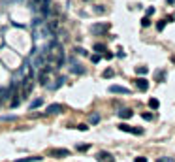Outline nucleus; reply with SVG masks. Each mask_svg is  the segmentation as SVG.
<instances>
[{
	"label": "nucleus",
	"mask_w": 175,
	"mask_h": 162,
	"mask_svg": "<svg viewBox=\"0 0 175 162\" xmlns=\"http://www.w3.org/2000/svg\"><path fill=\"white\" fill-rule=\"evenodd\" d=\"M136 74H140V75H147V74H149V68H147V66H136Z\"/></svg>",
	"instance_id": "obj_16"
},
{
	"label": "nucleus",
	"mask_w": 175,
	"mask_h": 162,
	"mask_svg": "<svg viewBox=\"0 0 175 162\" xmlns=\"http://www.w3.org/2000/svg\"><path fill=\"white\" fill-rule=\"evenodd\" d=\"M149 25H151V19H149V17H143V19H141V27H145V28H147Z\"/></svg>",
	"instance_id": "obj_23"
},
{
	"label": "nucleus",
	"mask_w": 175,
	"mask_h": 162,
	"mask_svg": "<svg viewBox=\"0 0 175 162\" xmlns=\"http://www.w3.org/2000/svg\"><path fill=\"white\" fill-rule=\"evenodd\" d=\"M134 162H147V156H136Z\"/></svg>",
	"instance_id": "obj_28"
},
{
	"label": "nucleus",
	"mask_w": 175,
	"mask_h": 162,
	"mask_svg": "<svg viewBox=\"0 0 175 162\" xmlns=\"http://www.w3.org/2000/svg\"><path fill=\"white\" fill-rule=\"evenodd\" d=\"M109 93H113V94H128V89L126 87H121V85H111Z\"/></svg>",
	"instance_id": "obj_6"
},
{
	"label": "nucleus",
	"mask_w": 175,
	"mask_h": 162,
	"mask_svg": "<svg viewBox=\"0 0 175 162\" xmlns=\"http://www.w3.org/2000/svg\"><path fill=\"white\" fill-rule=\"evenodd\" d=\"M98 121H100V115H96V113H92V115H90V123H94V124H96Z\"/></svg>",
	"instance_id": "obj_24"
},
{
	"label": "nucleus",
	"mask_w": 175,
	"mask_h": 162,
	"mask_svg": "<svg viewBox=\"0 0 175 162\" xmlns=\"http://www.w3.org/2000/svg\"><path fill=\"white\" fill-rule=\"evenodd\" d=\"M30 93H32V79H30V75L27 79L23 81V89H21V96L25 98V96H28Z\"/></svg>",
	"instance_id": "obj_4"
},
{
	"label": "nucleus",
	"mask_w": 175,
	"mask_h": 162,
	"mask_svg": "<svg viewBox=\"0 0 175 162\" xmlns=\"http://www.w3.org/2000/svg\"><path fill=\"white\" fill-rule=\"evenodd\" d=\"M13 90V87L12 89H0V106H2L4 102H8V98H9V93Z\"/></svg>",
	"instance_id": "obj_10"
},
{
	"label": "nucleus",
	"mask_w": 175,
	"mask_h": 162,
	"mask_svg": "<svg viewBox=\"0 0 175 162\" xmlns=\"http://www.w3.org/2000/svg\"><path fill=\"white\" fill-rule=\"evenodd\" d=\"M119 130H122V132H130V134H136V136H141L143 134V128H134V126L130 124H119Z\"/></svg>",
	"instance_id": "obj_3"
},
{
	"label": "nucleus",
	"mask_w": 175,
	"mask_h": 162,
	"mask_svg": "<svg viewBox=\"0 0 175 162\" xmlns=\"http://www.w3.org/2000/svg\"><path fill=\"white\" fill-rule=\"evenodd\" d=\"M96 158H98V162H115V156L106 153V151H100V153L96 155Z\"/></svg>",
	"instance_id": "obj_5"
},
{
	"label": "nucleus",
	"mask_w": 175,
	"mask_h": 162,
	"mask_svg": "<svg viewBox=\"0 0 175 162\" xmlns=\"http://www.w3.org/2000/svg\"><path fill=\"white\" fill-rule=\"evenodd\" d=\"M64 81H66L64 77H59V79H56V83H55V85H53V87H51V89H59V87H60V85H62V83H64Z\"/></svg>",
	"instance_id": "obj_21"
},
{
	"label": "nucleus",
	"mask_w": 175,
	"mask_h": 162,
	"mask_svg": "<svg viewBox=\"0 0 175 162\" xmlns=\"http://www.w3.org/2000/svg\"><path fill=\"white\" fill-rule=\"evenodd\" d=\"M166 23H168L166 19H162V21H158V23H156V28H158V30H164V27H166Z\"/></svg>",
	"instance_id": "obj_22"
},
{
	"label": "nucleus",
	"mask_w": 175,
	"mask_h": 162,
	"mask_svg": "<svg viewBox=\"0 0 175 162\" xmlns=\"http://www.w3.org/2000/svg\"><path fill=\"white\" fill-rule=\"evenodd\" d=\"M141 117L145 121H153V113H141Z\"/></svg>",
	"instance_id": "obj_26"
},
{
	"label": "nucleus",
	"mask_w": 175,
	"mask_h": 162,
	"mask_svg": "<svg viewBox=\"0 0 175 162\" xmlns=\"http://www.w3.org/2000/svg\"><path fill=\"white\" fill-rule=\"evenodd\" d=\"M94 12H96V13H104V12H106V8H102V6H96V8H94Z\"/></svg>",
	"instance_id": "obj_29"
},
{
	"label": "nucleus",
	"mask_w": 175,
	"mask_h": 162,
	"mask_svg": "<svg viewBox=\"0 0 175 162\" xmlns=\"http://www.w3.org/2000/svg\"><path fill=\"white\" fill-rule=\"evenodd\" d=\"M40 160H42V156H25L19 162H40Z\"/></svg>",
	"instance_id": "obj_14"
},
{
	"label": "nucleus",
	"mask_w": 175,
	"mask_h": 162,
	"mask_svg": "<svg viewBox=\"0 0 175 162\" xmlns=\"http://www.w3.org/2000/svg\"><path fill=\"white\" fill-rule=\"evenodd\" d=\"M166 2H168V4H173V2H175V0H166Z\"/></svg>",
	"instance_id": "obj_35"
},
{
	"label": "nucleus",
	"mask_w": 175,
	"mask_h": 162,
	"mask_svg": "<svg viewBox=\"0 0 175 162\" xmlns=\"http://www.w3.org/2000/svg\"><path fill=\"white\" fill-rule=\"evenodd\" d=\"M42 104H43V100H42V98H36L34 102L30 104V111H32V109H36V108H40V106H42Z\"/></svg>",
	"instance_id": "obj_17"
},
{
	"label": "nucleus",
	"mask_w": 175,
	"mask_h": 162,
	"mask_svg": "<svg viewBox=\"0 0 175 162\" xmlns=\"http://www.w3.org/2000/svg\"><path fill=\"white\" fill-rule=\"evenodd\" d=\"M113 75V68H107V70H104V77H111Z\"/></svg>",
	"instance_id": "obj_25"
},
{
	"label": "nucleus",
	"mask_w": 175,
	"mask_h": 162,
	"mask_svg": "<svg viewBox=\"0 0 175 162\" xmlns=\"http://www.w3.org/2000/svg\"><path fill=\"white\" fill-rule=\"evenodd\" d=\"M40 9H42V15L43 17H49V15H53V8L49 6V0L45 4H42V6H40Z\"/></svg>",
	"instance_id": "obj_8"
},
{
	"label": "nucleus",
	"mask_w": 175,
	"mask_h": 162,
	"mask_svg": "<svg viewBox=\"0 0 175 162\" xmlns=\"http://www.w3.org/2000/svg\"><path fill=\"white\" fill-rule=\"evenodd\" d=\"M90 145H77V151H87Z\"/></svg>",
	"instance_id": "obj_31"
},
{
	"label": "nucleus",
	"mask_w": 175,
	"mask_h": 162,
	"mask_svg": "<svg viewBox=\"0 0 175 162\" xmlns=\"http://www.w3.org/2000/svg\"><path fill=\"white\" fill-rule=\"evenodd\" d=\"M49 72H51V68H47V66H45V68L42 70V72H40V75H38V81H40L42 85H45V81H47V77H49Z\"/></svg>",
	"instance_id": "obj_9"
},
{
	"label": "nucleus",
	"mask_w": 175,
	"mask_h": 162,
	"mask_svg": "<svg viewBox=\"0 0 175 162\" xmlns=\"http://www.w3.org/2000/svg\"><path fill=\"white\" fill-rule=\"evenodd\" d=\"M156 162H175V160L171 158V156H158Z\"/></svg>",
	"instance_id": "obj_18"
},
{
	"label": "nucleus",
	"mask_w": 175,
	"mask_h": 162,
	"mask_svg": "<svg viewBox=\"0 0 175 162\" xmlns=\"http://www.w3.org/2000/svg\"><path fill=\"white\" fill-rule=\"evenodd\" d=\"M75 53H79V55H87V51H85L83 47H77V49H75Z\"/></svg>",
	"instance_id": "obj_32"
},
{
	"label": "nucleus",
	"mask_w": 175,
	"mask_h": 162,
	"mask_svg": "<svg viewBox=\"0 0 175 162\" xmlns=\"http://www.w3.org/2000/svg\"><path fill=\"white\" fill-rule=\"evenodd\" d=\"M47 155H49V156H55V158H66V156H70V151H68V149H59V147H55V149H49Z\"/></svg>",
	"instance_id": "obj_1"
},
{
	"label": "nucleus",
	"mask_w": 175,
	"mask_h": 162,
	"mask_svg": "<svg viewBox=\"0 0 175 162\" xmlns=\"http://www.w3.org/2000/svg\"><path fill=\"white\" fill-rule=\"evenodd\" d=\"M136 87L140 89V90H147V89H149V81H147L145 77H137V79H136Z\"/></svg>",
	"instance_id": "obj_11"
},
{
	"label": "nucleus",
	"mask_w": 175,
	"mask_h": 162,
	"mask_svg": "<svg viewBox=\"0 0 175 162\" xmlns=\"http://www.w3.org/2000/svg\"><path fill=\"white\" fill-rule=\"evenodd\" d=\"M94 51L104 53V51H106V45H104V43H96V45H94Z\"/></svg>",
	"instance_id": "obj_19"
},
{
	"label": "nucleus",
	"mask_w": 175,
	"mask_h": 162,
	"mask_svg": "<svg viewBox=\"0 0 175 162\" xmlns=\"http://www.w3.org/2000/svg\"><path fill=\"white\" fill-rule=\"evenodd\" d=\"M104 57H106L107 60H109V59H113V53H104Z\"/></svg>",
	"instance_id": "obj_34"
},
{
	"label": "nucleus",
	"mask_w": 175,
	"mask_h": 162,
	"mask_svg": "<svg viewBox=\"0 0 175 162\" xmlns=\"http://www.w3.org/2000/svg\"><path fill=\"white\" fill-rule=\"evenodd\" d=\"M109 30V23H96V25H92L90 27V32L92 34H104Z\"/></svg>",
	"instance_id": "obj_2"
},
{
	"label": "nucleus",
	"mask_w": 175,
	"mask_h": 162,
	"mask_svg": "<svg viewBox=\"0 0 175 162\" xmlns=\"http://www.w3.org/2000/svg\"><path fill=\"white\" fill-rule=\"evenodd\" d=\"M149 108H151V109H158V108H160V102H158L156 98H151V100H149Z\"/></svg>",
	"instance_id": "obj_15"
},
{
	"label": "nucleus",
	"mask_w": 175,
	"mask_h": 162,
	"mask_svg": "<svg viewBox=\"0 0 175 162\" xmlns=\"http://www.w3.org/2000/svg\"><path fill=\"white\" fill-rule=\"evenodd\" d=\"M77 130H81V132H87V130H89V126H87V124H77Z\"/></svg>",
	"instance_id": "obj_27"
},
{
	"label": "nucleus",
	"mask_w": 175,
	"mask_h": 162,
	"mask_svg": "<svg viewBox=\"0 0 175 162\" xmlns=\"http://www.w3.org/2000/svg\"><path fill=\"white\" fill-rule=\"evenodd\" d=\"M64 108L60 104H51V106H47V113L49 115H55V113H60V111H62Z\"/></svg>",
	"instance_id": "obj_12"
},
{
	"label": "nucleus",
	"mask_w": 175,
	"mask_h": 162,
	"mask_svg": "<svg viewBox=\"0 0 175 162\" xmlns=\"http://www.w3.org/2000/svg\"><path fill=\"white\" fill-rule=\"evenodd\" d=\"M132 115H134L132 109H121V111H119V117H121V119H130Z\"/></svg>",
	"instance_id": "obj_13"
},
{
	"label": "nucleus",
	"mask_w": 175,
	"mask_h": 162,
	"mask_svg": "<svg viewBox=\"0 0 175 162\" xmlns=\"http://www.w3.org/2000/svg\"><path fill=\"white\" fill-rule=\"evenodd\" d=\"M45 25H47V28H49V32H51V34L59 32V19H51V21H47Z\"/></svg>",
	"instance_id": "obj_7"
},
{
	"label": "nucleus",
	"mask_w": 175,
	"mask_h": 162,
	"mask_svg": "<svg viewBox=\"0 0 175 162\" xmlns=\"http://www.w3.org/2000/svg\"><path fill=\"white\" fill-rule=\"evenodd\" d=\"M164 77H166V74H164V72H156V79H158V81L164 79Z\"/></svg>",
	"instance_id": "obj_30"
},
{
	"label": "nucleus",
	"mask_w": 175,
	"mask_h": 162,
	"mask_svg": "<svg viewBox=\"0 0 175 162\" xmlns=\"http://www.w3.org/2000/svg\"><path fill=\"white\" fill-rule=\"evenodd\" d=\"M72 72H74V74H83V72H85V68H81L79 64H75V66L72 68Z\"/></svg>",
	"instance_id": "obj_20"
},
{
	"label": "nucleus",
	"mask_w": 175,
	"mask_h": 162,
	"mask_svg": "<svg viewBox=\"0 0 175 162\" xmlns=\"http://www.w3.org/2000/svg\"><path fill=\"white\" fill-rule=\"evenodd\" d=\"M92 62H94V64L100 62V55H92Z\"/></svg>",
	"instance_id": "obj_33"
}]
</instances>
